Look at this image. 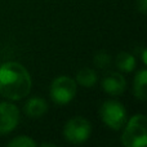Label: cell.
Returning a JSON list of instances; mask_svg holds the SVG:
<instances>
[{"label":"cell","mask_w":147,"mask_h":147,"mask_svg":"<svg viewBox=\"0 0 147 147\" xmlns=\"http://www.w3.org/2000/svg\"><path fill=\"white\" fill-rule=\"evenodd\" d=\"M32 80L28 71L18 62H5L0 66V94L10 101L25 98L31 90Z\"/></svg>","instance_id":"6da1fadb"},{"label":"cell","mask_w":147,"mask_h":147,"mask_svg":"<svg viewBox=\"0 0 147 147\" xmlns=\"http://www.w3.org/2000/svg\"><path fill=\"white\" fill-rule=\"evenodd\" d=\"M121 143L125 147H145L147 145V120L143 114L129 119L121 136Z\"/></svg>","instance_id":"7a4b0ae2"},{"label":"cell","mask_w":147,"mask_h":147,"mask_svg":"<svg viewBox=\"0 0 147 147\" xmlns=\"http://www.w3.org/2000/svg\"><path fill=\"white\" fill-rule=\"evenodd\" d=\"M101 119L109 128L119 130L127 123V110L120 102L110 99L102 103L99 110Z\"/></svg>","instance_id":"3957f363"},{"label":"cell","mask_w":147,"mask_h":147,"mask_svg":"<svg viewBox=\"0 0 147 147\" xmlns=\"http://www.w3.org/2000/svg\"><path fill=\"white\" fill-rule=\"evenodd\" d=\"M76 94V81L69 76H59L52 81L51 98L58 105H66Z\"/></svg>","instance_id":"277c9868"},{"label":"cell","mask_w":147,"mask_h":147,"mask_svg":"<svg viewBox=\"0 0 147 147\" xmlns=\"http://www.w3.org/2000/svg\"><path fill=\"white\" fill-rule=\"evenodd\" d=\"M92 125L86 119L76 116L70 119L63 128V136L71 143H83L90 137Z\"/></svg>","instance_id":"5b68a950"},{"label":"cell","mask_w":147,"mask_h":147,"mask_svg":"<svg viewBox=\"0 0 147 147\" xmlns=\"http://www.w3.org/2000/svg\"><path fill=\"white\" fill-rule=\"evenodd\" d=\"M20 121V110L10 102H0V136L16 129Z\"/></svg>","instance_id":"8992f818"},{"label":"cell","mask_w":147,"mask_h":147,"mask_svg":"<svg viewBox=\"0 0 147 147\" xmlns=\"http://www.w3.org/2000/svg\"><path fill=\"white\" fill-rule=\"evenodd\" d=\"M127 88V80L119 72H109L102 79V89L110 96H120Z\"/></svg>","instance_id":"52a82bcc"},{"label":"cell","mask_w":147,"mask_h":147,"mask_svg":"<svg viewBox=\"0 0 147 147\" xmlns=\"http://www.w3.org/2000/svg\"><path fill=\"white\" fill-rule=\"evenodd\" d=\"M47 111H48V103L39 97H34V98L28 99L25 105V114L32 119H38V117L43 116Z\"/></svg>","instance_id":"ba28073f"},{"label":"cell","mask_w":147,"mask_h":147,"mask_svg":"<svg viewBox=\"0 0 147 147\" xmlns=\"http://www.w3.org/2000/svg\"><path fill=\"white\" fill-rule=\"evenodd\" d=\"M134 96L141 101H145L147 98V71L146 70H141L137 72L134 78Z\"/></svg>","instance_id":"9c48e42d"},{"label":"cell","mask_w":147,"mask_h":147,"mask_svg":"<svg viewBox=\"0 0 147 147\" xmlns=\"http://www.w3.org/2000/svg\"><path fill=\"white\" fill-rule=\"evenodd\" d=\"M76 81H78V84H80L81 86L90 88L97 81V74L93 69L83 67V69L79 70L78 74H76Z\"/></svg>","instance_id":"30bf717a"},{"label":"cell","mask_w":147,"mask_h":147,"mask_svg":"<svg viewBox=\"0 0 147 147\" xmlns=\"http://www.w3.org/2000/svg\"><path fill=\"white\" fill-rule=\"evenodd\" d=\"M116 66L119 70L124 72H132L136 67V58L133 54L127 53V52H120L116 56Z\"/></svg>","instance_id":"8fae6325"},{"label":"cell","mask_w":147,"mask_h":147,"mask_svg":"<svg viewBox=\"0 0 147 147\" xmlns=\"http://www.w3.org/2000/svg\"><path fill=\"white\" fill-rule=\"evenodd\" d=\"M9 147H35L36 142L34 140H31L27 136H20V137H16L14 140L9 141L8 143Z\"/></svg>","instance_id":"7c38bea8"},{"label":"cell","mask_w":147,"mask_h":147,"mask_svg":"<svg viewBox=\"0 0 147 147\" xmlns=\"http://www.w3.org/2000/svg\"><path fill=\"white\" fill-rule=\"evenodd\" d=\"M93 62L97 67L103 69V67H107L110 63H111V57H110V54L107 53V52L102 51V52H98V53L94 56Z\"/></svg>","instance_id":"4fadbf2b"},{"label":"cell","mask_w":147,"mask_h":147,"mask_svg":"<svg viewBox=\"0 0 147 147\" xmlns=\"http://www.w3.org/2000/svg\"><path fill=\"white\" fill-rule=\"evenodd\" d=\"M137 8L142 14H145L147 8V0H137Z\"/></svg>","instance_id":"5bb4252c"},{"label":"cell","mask_w":147,"mask_h":147,"mask_svg":"<svg viewBox=\"0 0 147 147\" xmlns=\"http://www.w3.org/2000/svg\"><path fill=\"white\" fill-rule=\"evenodd\" d=\"M40 146H43V147H44V146H51V147H56V146L53 145V143H41Z\"/></svg>","instance_id":"9a60e30c"}]
</instances>
